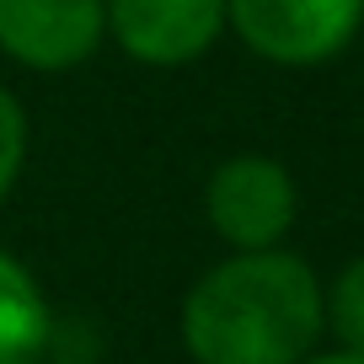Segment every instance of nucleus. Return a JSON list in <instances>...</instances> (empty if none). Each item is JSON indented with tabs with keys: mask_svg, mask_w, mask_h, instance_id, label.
Listing matches in <instances>:
<instances>
[{
	"mask_svg": "<svg viewBox=\"0 0 364 364\" xmlns=\"http://www.w3.org/2000/svg\"><path fill=\"white\" fill-rule=\"evenodd\" d=\"M321 273L300 252H230L188 284L177 338L193 364H300L321 348Z\"/></svg>",
	"mask_w": 364,
	"mask_h": 364,
	"instance_id": "1",
	"label": "nucleus"
},
{
	"mask_svg": "<svg viewBox=\"0 0 364 364\" xmlns=\"http://www.w3.org/2000/svg\"><path fill=\"white\" fill-rule=\"evenodd\" d=\"M204 220L230 252L284 247L300 220V188L284 171V161L262 156V150H241L209 171Z\"/></svg>",
	"mask_w": 364,
	"mask_h": 364,
	"instance_id": "2",
	"label": "nucleus"
},
{
	"mask_svg": "<svg viewBox=\"0 0 364 364\" xmlns=\"http://www.w3.org/2000/svg\"><path fill=\"white\" fill-rule=\"evenodd\" d=\"M364 0H225V33L268 65H327L359 38Z\"/></svg>",
	"mask_w": 364,
	"mask_h": 364,
	"instance_id": "3",
	"label": "nucleus"
},
{
	"mask_svg": "<svg viewBox=\"0 0 364 364\" xmlns=\"http://www.w3.org/2000/svg\"><path fill=\"white\" fill-rule=\"evenodd\" d=\"M107 43V0H0V54L33 75H65Z\"/></svg>",
	"mask_w": 364,
	"mask_h": 364,
	"instance_id": "4",
	"label": "nucleus"
},
{
	"mask_svg": "<svg viewBox=\"0 0 364 364\" xmlns=\"http://www.w3.org/2000/svg\"><path fill=\"white\" fill-rule=\"evenodd\" d=\"M107 38L150 70H182L225 38V0H107Z\"/></svg>",
	"mask_w": 364,
	"mask_h": 364,
	"instance_id": "5",
	"label": "nucleus"
},
{
	"mask_svg": "<svg viewBox=\"0 0 364 364\" xmlns=\"http://www.w3.org/2000/svg\"><path fill=\"white\" fill-rule=\"evenodd\" d=\"M54 306L38 273L0 247V364H43L54 353Z\"/></svg>",
	"mask_w": 364,
	"mask_h": 364,
	"instance_id": "6",
	"label": "nucleus"
},
{
	"mask_svg": "<svg viewBox=\"0 0 364 364\" xmlns=\"http://www.w3.org/2000/svg\"><path fill=\"white\" fill-rule=\"evenodd\" d=\"M321 300H327V332L338 338V348L364 353V252L343 262L332 284H321Z\"/></svg>",
	"mask_w": 364,
	"mask_h": 364,
	"instance_id": "7",
	"label": "nucleus"
},
{
	"mask_svg": "<svg viewBox=\"0 0 364 364\" xmlns=\"http://www.w3.org/2000/svg\"><path fill=\"white\" fill-rule=\"evenodd\" d=\"M27 145H33V129H27V107L11 86H0V204L11 198V188L22 182L27 166Z\"/></svg>",
	"mask_w": 364,
	"mask_h": 364,
	"instance_id": "8",
	"label": "nucleus"
},
{
	"mask_svg": "<svg viewBox=\"0 0 364 364\" xmlns=\"http://www.w3.org/2000/svg\"><path fill=\"white\" fill-rule=\"evenodd\" d=\"M300 364H364V353H348V348H327V353H306Z\"/></svg>",
	"mask_w": 364,
	"mask_h": 364,
	"instance_id": "9",
	"label": "nucleus"
},
{
	"mask_svg": "<svg viewBox=\"0 0 364 364\" xmlns=\"http://www.w3.org/2000/svg\"><path fill=\"white\" fill-rule=\"evenodd\" d=\"M43 364H97V359H91V353H48Z\"/></svg>",
	"mask_w": 364,
	"mask_h": 364,
	"instance_id": "10",
	"label": "nucleus"
}]
</instances>
